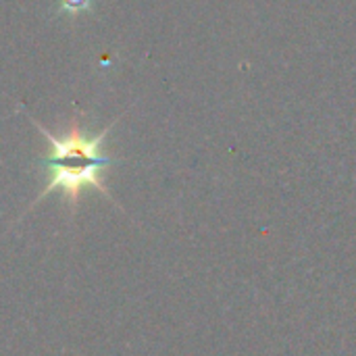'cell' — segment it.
<instances>
[{
  "label": "cell",
  "mask_w": 356,
  "mask_h": 356,
  "mask_svg": "<svg viewBox=\"0 0 356 356\" xmlns=\"http://www.w3.org/2000/svg\"><path fill=\"white\" fill-rule=\"evenodd\" d=\"M31 121L50 144V152L40 159V165L46 173V184L42 194L33 200V204H38L42 198H46L52 192H60L73 211L83 190H96L106 198H113L104 184V169L113 165V159L104 154L102 146L106 134L115 123H111L100 134L90 136L81 127L79 119H73L63 136H54L35 119Z\"/></svg>",
  "instance_id": "1"
},
{
  "label": "cell",
  "mask_w": 356,
  "mask_h": 356,
  "mask_svg": "<svg viewBox=\"0 0 356 356\" xmlns=\"http://www.w3.org/2000/svg\"><path fill=\"white\" fill-rule=\"evenodd\" d=\"M94 0H58V13H67L75 17L81 10H88Z\"/></svg>",
  "instance_id": "2"
}]
</instances>
